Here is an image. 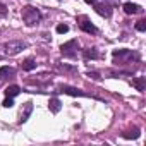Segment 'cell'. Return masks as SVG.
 Returning <instances> with one entry per match:
<instances>
[{
    "label": "cell",
    "mask_w": 146,
    "mask_h": 146,
    "mask_svg": "<svg viewBox=\"0 0 146 146\" xmlns=\"http://www.w3.org/2000/svg\"><path fill=\"white\" fill-rule=\"evenodd\" d=\"M26 48H28V43H26V41L12 40V41H5V43L0 45V53L12 57V55H17L19 52H23V50H26Z\"/></svg>",
    "instance_id": "cell-1"
},
{
    "label": "cell",
    "mask_w": 146,
    "mask_h": 146,
    "mask_svg": "<svg viewBox=\"0 0 146 146\" xmlns=\"http://www.w3.org/2000/svg\"><path fill=\"white\" fill-rule=\"evenodd\" d=\"M23 21L26 23V26H35L41 21V12L35 7H24L23 9Z\"/></svg>",
    "instance_id": "cell-2"
},
{
    "label": "cell",
    "mask_w": 146,
    "mask_h": 146,
    "mask_svg": "<svg viewBox=\"0 0 146 146\" xmlns=\"http://www.w3.org/2000/svg\"><path fill=\"white\" fill-rule=\"evenodd\" d=\"M60 52L64 57H69V58H74L78 55V40H70L67 43H64L60 46Z\"/></svg>",
    "instance_id": "cell-3"
},
{
    "label": "cell",
    "mask_w": 146,
    "mask_h": 146,
    "mask_svg": "<svg viewBox=\"0 0 146 146\" xmlns=\"http://www.w3.org/2000/svg\"><path fill=\"white\" fill-rule=\"evenodd\" d=\"M112 55H113V58H119V60H132V58H137L136 53H132L131 50H125V48H122V50H113Z\"/></svg>",
    "instance_id": "cell-4"
},
{
    "label": "cell",
    "mask_w": 146,
    "mask_h": 146,
    "mask_svg": "<svg viewBox=\"0 0 146 146\" xmlns=\"http://www.w3.org/2000/svg\"><path fill=\"white\" fill-rule=\"evenodd\" d=\"M60 91H62V93H65V95H70V96H90L86 91H83V90H79V88L67 86V84L60 86Z\"/></svg>",
    "instance_id": "cell-5"
},
{
    "label": "cell",
    "mask_w": 146,
    "mask_h": 146,
    "mask_svg": "<svg viewBox=\"0 0 146 146\" xmlns=\"http://www.w3.org/2000/svg\"><path fill=\"white\" fill-rule=\"evenodd\" d=\"M79 28L84 31V33H88V35H96L98 33V29H96V26L95 24H91L86 17H81V23H79Z\"/></svg>",
    "instance_id": "cell-6"
},
{
    "label": "cell",
    "mask_w": 146,
    "mask_h": 146,
    "mask_svg": "<svg viewBox=\"0 0 146 146\" xmlns=\"http://www.w3.org/2000/svg\"><path fill=\"white\" fill-rule=\"evenodd\" d=\"M95 11H96L100 16H103V17H110V16H112V7L107 5V4H96V2H95Z\"/></svg>",
    "instance_id": "cell-7"
},
{
    "label": "cell",
    "mask_w": 146,
    "mask_h": 146,
    "mask_svg": "<svg viewBox=\"0 0 146 146\" xmlns=\"http://www.w3.org/2000/svg\"><path fill=\"white\" fill-rule=\"evenodd\" d=\"M139 136H141V131H139L137 127H132V129L122 132V137H124V139H137Z\"/></svg>",
    "instance_id": "cell-8"
},
{
    "label": "cell",
    "mask_w": 146,
    "mask_h": 146,
    "mask_svg": "<svg viewBox=\"0 0 146 146\" xmlns=\"http://www.w3.org/2000/svg\"><path fill=\"white\" fill-rule=\"evenodd\" d=\"M124 12L125 14H137V12H141V7L136 5V4L127 2V4H124Z\"/></svg>",
    "instance_id": "cell-9"
},
{
    "label": "cell",
    "mask_w": 146,
    "mask_h": 146,
    "mask_svg": "<svg viewBox=\"0 0 146 146\" xmlns=\"http://www.w3.org/2000/svg\"><path fill=\"white\" fill-rule=\"evenodd\" d=\"M132 86L137 91H144V88H146V78H136V79H132Z\"/></svg>",
    "instance_id": "cell-10"
},
{
    "label": "cell",
    "mask_w": 146,
    "mask_h": 146,
    "mask_svg": "<svg viewBox=\"0 0 146 146\" xmlns=\"http://www.w3.org/2000/svg\"><path fill=\"white\" fill-rule=\"evenodd\" d=\"M21 93V88L17 86V84H12V86H7L5 88V95L9 96V98H14V96H17Z\"/></svg>",
    "instance_id": "cell-11"
},
{
    "label": "cell",
    "mask_w": 146,
    "mask_h": 146,
    "mask_svg": "<svg viewBox=\"0 0 146 146\" xmlns=\"http://www.w3.org/2000/svg\"><path fill=\"white\" fill-rule=\"evenodd\" d=\"M31 110H33V103H31V102H28V103H26V108H24V112L21 113V119H19V124H23V122H26V120H28V117H29V113H31Z\"/></svg>",
    "instance_id": "cell-12"
},
{
    "label": "cell",
    "mask_w": 146,
    "mask_h": 146,
    "mask_svg": "<svg viewBox=\"0 0 146 146\" xmlns=\"http://www.w3.org/2000/svg\"><path fill=\"white\" fill-rule=\"evenodd\" d=\"M14 74V69L12 67H0V81L2 79H5V78H9V76H12Z\"/></svg>",
    "instance_id": "cell-13"
},
{
    "label": "cell",
    "mask_w": 146,
    "mask_h": 146,
    "mask_svg": "<svg viewBox=\"0 0 146 146\" xmlns=\"http://www.w3.org/2000/svg\"><path fill=\"white\" fill-rule=\"evenodd\" d=\"M23 69H24V70H33V69H36L35 58H26V60L23 62Z\"/></svg>",
    "instance_id": "cell-14"
},
{
    "label": "cell",
    "mask_w": 146,
    "mask_h": 146,
    "mask_svg": "<svg viewBox=\"0 0 146 146\" xmlns=\"http://www.w3.org/2000/svg\"><path fill=\"white\" fill-rule=\"evenodd\" d=\"M83 55H84V58H98V53H96L95 48H86V50H83Z\"/></svg>",
    "instance_id": "cell-15"
},
{
    "label": "cell",
    "mask_w": 146,
    "mask_h": 146,
    "mask_svg": "<svg viewBox=\"0 0 146 146\" xmlns=\"http://www.w3.org/2000/svg\"><path fill=\"white\" fill-rule=\"evenodd\" d=\"M48 107H50V110H52L53 113H57V112L60 110V102H58L57 98H52L50 103H48Z\"/></svg>",
    "instance_id": "cell-16"
},
{
    "label": "cell",
    "mask_w": 146,
    "mask_h": 146,
    "mask_svg": "<svg viewBox=\"0 0 146 146\" xmlns=\"http://www.w3.org/2000/svg\"><path fill=\"white\" fill-rule=\"evenodd\" d=\"M136 29H137V31H146V21H144V19L137 21V23H136Z\"/></svg>",
    "instance_id": "cell-17"
},
{
    "label": "cell",
    "mask_w": 146,
    "mask_h": 146,
    "mask_svg": "<svg viewBox=\"0 0 146 146\" xmlns=\"http://www.w3.org/2000/svg\"><path fill=\"white\" fill-rule=\"evenodd\" d=\"M67 31H69V26H67V24H58V26H57V33H58V35H64V33H67Z\"/></svg>",
    "instance_id": "cell-18"
},
{
    "label": "cell",
    "mask_w": 146,
    "mask_h": 146,
    "mask_svg": "<svg viewBox=\"0 0 146 146\" xmlns=\"http://www.w3.org/2000/svg\"><path fill=\"white\" fill-rule=\"evenodd\" d=\"M2 105H4L5 108H11V107L14 105V102H12V98H9V96H7V98L4 100V103H2Z\"/></svg>",
    "instance_id": "cell-19"
},
{
    "label": "cell",
    "mask_w": 146,
    "mask_h": 146,
    "mask_svg": "<svg viewBox=\"0 0 146 146\" xmlns=\"http://www.w3.org/2000/svg\"><path fill=\"white\" fill-rule=\"evenodd\" d=\"M58 69L60 70H65V72H76L74 67H69V65H58Z\"/></svg>",
    "instance_id": "cell-20"
},
{
    "label": "cell",
    "mask_w": 146,
    "mask_h": 146,
    "mask_svg": "<svg viewBox=\"0 0 146 146\" xmlns=\"http://www.w3.org/2000/svg\"><path fill=\"white\" fill-rule=\"evenodd\" d=\"M88 76L93 78L95 81H100V74H98V72H88Z\"/></svg>",
    "instance_id": "cell-21"
},
{
    "label": "cell",
    "mask_w": 146,
    "mask_h": 146,
    "mask_svg": "<svg viewBox=\"0 0 146 146\" xmlns=\"http://www.w3.org/2000/svg\"><path fill=\"white\" fill-rule=\"evenodd\" d=\"M5 12H7V11H5V5L0 4V16H5Z\"/></svg>",
    "instance_id": "cell-22"
},
{
    "label": "cell",
    "mask_w": 146,
    "mask_h": 146,
    "mask_svg": "<svg viewBox=\"0 0 146 146\" xmlns=\"http://www.w3.org/2000/svg\"><path fill=\"white\" fill-rule=\"evenodd\" d=\"M84 2H86V4H95L96 0H84Z\"/></svg>",
    "instance_id": "cell-23"
}]
</instances>
